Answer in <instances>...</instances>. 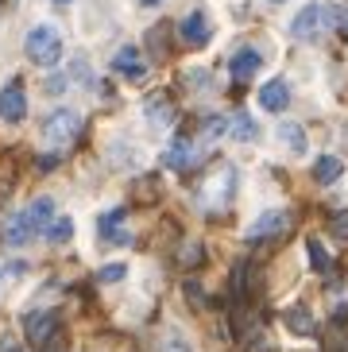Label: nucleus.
Here are the masks:
<instances>
[{"instance_id": "nucleus-1", "label": "nucleus", "mask_w": 348, "mask_h": 352, "mask_svg": "<svg viewBox=\"0 0 348 352\" xmlns=\"http://www.w3.org/2000/svg\"><path fill=\"white\" fill-rule=\"evenodd\" d=\"M54 221V197H35L28 209H20V213H12L8 221H4V232H0V240L8 244V248H23V244H31L35 236H43V228Z\"/></svg>"}, {"instance_id": "nucleus-2", "label": "nucleus", "mask_w": 348, "mask_h": 352, "mask_svg": "<svg viewBox=\"0 0 348 352\" xmlns=\"http://www.w3.org/2000/svg\"><path fill=\"white\" fill-rule=\"evenodd\" d=\"M337 20H340V8L337 4H306V8L294 16V23H290V35L294 39H302V43H314V39H321L325 32H333L337 28Z\"/></svg>"}, {"instance_id": "nucleus-3", "label": "nucleus", "mask_w": 348, "mask_h": 352, "mask_svg": "<svg viewBox=\"0 0 348 352\" xmlns=\"http://www.w3.org/2000/svg\"><path fill=\"white\" fill-rule=\"evenodd\" d=\"M23 51L35 66H54L62 58V35L54 23H35L23 39Z\"/></svg>"}, {"instance_id": "nucleus-4", "label": "nucleus", "mask_w": 348, "mask_h": 352, "mask_svg": "<svg viewBox=\"0 0 348 352\" xmlns=\"http://www.w3.org/2000/svg\"><path fill=\"white\" fill-rule=\"evenodd\" d=\"M78 132H82V113H74V109H54V113L43 120V140L51 147L74 144Z\"/></svg>"}, {"instance_id": "nucleus-5", "label": "nucleus", "mask_w": 348, "mask_h": 352, "mask_svg": "<svg viewBox=\"0 0 348 352\" xmlns=\"http://www.w3.org/2000/svg\"><path fill=\"white\" fill-rule=\"evenodd\" d=\"M287 228H290V213H287V209H267L263 217L252 221L248 240H252V244H259V240H275V236H283Z\"/></svg>"}, {"instance_id": "nucleus-6", "label": "nucleus", "mask_w": 348, "mask_h": 352, "mask_svg": "<svg viewBox=\"0 0 348 352\" xmlns=\"http://www.w3.org/2000/svg\"><path fill=\"white\" fill-rule=\"evenodd\" d=\"M23 116H28V94H23L20 82H8L0 89V120L4 124H20Z\"/></svg>"}, {"instance_id": "nucleus-7", "label": "nucleus", "mask_w": 348, "mask_h": 352, "mask_svg": "<svg viewBox=\"0 0 348 352\" xmlns=\"http://www.w3.org/2000/svg\"><path fill=\"white\" fill-rule=\"evenodd\" d=\"M124 221H128V213H124L120 206L109 209V213H101V221H97V236H101L105 244H132V232L124 228Z\"/></svg>"}, {"instance_id": "nucleus-8", "label": "nucleus", "mask_w": 348, "mask_h": 352, "mask_svg": "<svg viewBox=\"0 0 348 352\" xmlns=\"http://www.w3.org/2000/svg\"><path fill=\"white\" fill-rule=\"evenodd\" d=\"M54 329H58V318H54L51 310H31L28 318H23V333H28L31 344H47L54 337Z\"/></svg>"}, {"instance_id": "nucleus-9", "label": "nucleus", "mask_w": 348, "mask_h": 352, "mask_svg": "<svg viewBox=\"0 0 348 352\" xmlns=\"http://www.w3.org/2000/svg\"><path fill=\"white\" fill-rule=\"evenodd\" d=\"M259 66H263V54H259L256 47H236V51L228 54V74H232V82H248L252 74H259Z\"/></svg>"}, {"instance_id": "nucleus-10", "label": "nucleus", "mask_w": 348, "mask_h": 352, "mask_svg": "<svg viewBox=\"0 0 348 352\" xmlns=\"http://www.w3.org/2000/svg\"><path fill=\"white\" fill-rule=\"evenodd\" d=\"M113 70L120 74V78H128V82H144L147 63H144V54H140V47H120V51L113 54Z\"/></svg>"}, {"instance_id": "nucleus-11", "label": "nucleus", "mask_w": 348, "mask_h": 352, "mask_svg": "<svg viewBox=\"0 0 348 352\" xmlns=\"http://www.w3.org/2000/svg\"><path fill=\"white\" fill-rule=\"evenodd\" d=\"M178 32H182V39L190 43V47H202V43H209L213 39V23H209V12H190V16H186L182 20V28H178Z\"/></svg>"}, {"instance_id": "nucleus-12", "label": "nucleus", "mask_w": 348, "mask_h": 352, "mask_svg": "<svg viewBox=\"0 0 348 352\" xmlns=\"http://www.w3.org/2000/svg\"><path fill=\"white\" fill-rule=\"evenodd\" d=\"M259 104H263L267 113H283V109L290 104L287 82H283V78H271V82H263V85H259Z\"/></svg>"}, {"instance_id": "nucleus-13", "label": "nucleus", "mask_w": 348, "mask_h": 352, "mask_svg": "<svg viewBox=\"0 0 348 352\" xmlns=\"http://www.w3.org/2000/svg\"><path fill=\"white\" fill-rule=\"evenodd\" d=\"M163 163L171 166V170H190V166H194V144H190L186 135H174V144L166 147Z\"/></svg>"}, {"instance_id": "nucleus-14", "label": "nucleus", "mask_w": 348, "mask_h": 352, "mask_svg": "<svg viewBox=\"0 0 348 352\" xmlns=\"http://www.w3.org/2000/svg\"><path fill=\"white\" fill-rule=\"evenodd\" d=\"M144 113H147V120H151L155 128H171V120H174V104H166V97H163V94H155V97H147Z\"/></svg>"}, {"instance_id": "nucleus-15", "label": "nucleus", "mask_w": 348, "mask_h": 352, "mask_svg": "<svg viewBox=\"0 0 348 352\" xmlns=\"http://www.w3.org/2000/svg\"><path fill=\"white\" fill-rule=\"evenodd\" d=\"M228 135H232V140H240V144H252V140L259 135V128H256V120L240 109V113L228 116Z\"/></svg>"}, {"instance_id": "nucleus-16", "label": "nucleus", "mask_w": 348, "mask_h": 352, "mask_svg": "<svg viewBox=\"0 0 348 352\" xmlns=\"http://www.w3.org/2000/svg\"><path fill=\"white\" fill-rule=\"evenodd\" d=\"M340 175H345V163H340L337 155H321L318 163H314V178H318L321 186H329V182H337Z\"/></svg>"}, {"instance_id": "nucleus-17", "label": "nucleus", "mask_w": 348, "mask_h": 352, "mask_svg": "<svg viewBox=\"0 0 348 352\" xmlns=\"http://www.w3.org/2000/svg\"><path fill=\"white\" fill-rule=\"evenodd\" d=\"M232 190H236V170H225V175L213 182V186L205 190V197H213L209 206H225L228 197H232Z\"/></svg>"}, {"instance_id": "nucleus-18", "label": "nucleus", "mask_w": 348, "mask_h": 352, "mask_svg": "<svg viewBox=\"0 0 348 352\" xmlns=\"http://www.w3.org/2000/svg\"><path fill=\"white\" fill-rule=\"evenodd\" d=\"M287 329L298 337H314V318H309L306 306H290L287 310Z\"/></svg>"}, {"instance_id": "nucleus-19", "label": "nucleus", "mask_w": 348, "mask_h": 352, "mask_svg": "<svg viewBox=\"0 0 348 352\" xmlns=\"http://www.w3.org/2000/svg\"><path fill=\"white\" fill-rule=\"evenodd\" d=\"M43 236L51 240V244H66V240L74 236V221L70 217H54L51 225L43 228Z\"/></svg>"}, {"instance_id": "nucleus-20", "label": "nucleus", "mask_w": 348, "mask_h": 352, "mask_svg": "<svg viewBox=\"0 0 348 352\" xmlns=\"http://www.w3.org/2000/svg\"><path fill=\"white\" fill-rule=\"evenodd\" d=\"M279 140H283L294 155H306V132H302L298 124H283L279 128Z\"/></svg>"}, {"instance_id": "nucleus-21", "label": "nucleus", "mask_w": 348, "mask_h": 352, "mask_svg": "<svg viewBox=\"0 0 348 352\" xmlns=\"http://www.w3.org/2000/svg\"><path fill=\"white\" fill-rule=\"evenodd\" d=\"M306 248H309V267L325 275V271L333 267V259H329V252H325V248H321V240H306Z\"/></svg>"}, {"instance_id": "nucleus-22", "label": "nucleus", "mask_w": 348, "mask_h": 352, "mask_svg": "<svg viewBox=\"0 0 348 352\" xmlns=\"http://www.w3.org/2000/svg\"><path fill=\"white\" fill-rule=\"evenodd\" d=\"M225 132H228V116H209V120L202 124V135L209 140V144H213V140H221Z\"/></svg>"}, {"instance_id": "nucleus-23", "label": "nucleus", "mask_w": 348, "mask_h": 352, "mask_svg": "<svg viewBox=\"0 0 348 352\" xmlns=\"http://www.w3.org/2000/svg\"><path fill=\"white\" fill-rule=\"evenodd\" d=\"M329 228H333V236L348 240V209H340V213H333V217H329Z\"/></svg>"}, {"instance_id": "nucleus-24", "label": "nucleus", "mask_w": 348, "mask_h": 352, "mask_svg": "<svg viewBox=\"0 0 348 352\" xmlns=\"http://www.w3.org/2000/svg\"><path fill=\"white\" fill-rule=\"evenodd\" d=\"M124 275H128V267H124V263H113V267H101L97 279H101V283H120Z\"/></svg>"}, {"instance_id": "nucleus-25", "label": "nucleus", "mask_w": 348, "mask_h": 352, "mask_svg": "<svg viewBox=\"0 0 348 352\" xmlns=\"http://www.w3.org/2000/svg\"><path fill=\"white\" fill-rule=\"evenodd\" d=\"M202 259H205V248H197V244H194V248H186L182 263H186V267H194V263H202Z\"/></svg>"}, {"instance_id": "nucleus-26", "label": "nucleus", "mask_w": 348, "mask_h": 352, "mask_svg": "<svg viewBox=\"0 0 348 352\" xmlns=\"http://www.w3.org/2000/svg\"><path fill=\"white\" fill-rule=\"evenodd\" d=\"M159 352H190V344H186L182 337H171V341H166V344H163V349H159Z\"/></svg>"}, {"instance_id": "nucleus-27", "label": "nucleus", "mask_w": 348, "mask_h": 352, "mask_svg": "<svg viewBox=\"0 0 348 352\" xmlns=\"http://www.w3.org/2000/svg\"><path fill=\"white\" fill-rule=\"evenodd\" d=\"M47 89H51V94H62V89H66V78H51V82H47Z\"/></svg>"}, {"instance_id": "nucleus-28", "label": "nucleus", "mask_w": 348, "mask_h": 352, "mask_svg": "<svg viewBox=\"0 0 348 352\" xmlns=\"http://www.w3.org/2000/svg\"><path fill=\"white\" fill-rule=\"evenodd\" d=\"M140 4H144V8H155V4H163V0H140Z\"/></svg>"}, {"instance_id": "nucleus-29", "label": "nucleus", "mask_w": 348, "mask_h": 352, "mask_svg": "<svg viewBox=\"0 0 348 352\" xmlns=\"http://www.w3.org/2000/svg\"><path fill=\"white\" fill-rule=\"evenodd\" d=\"M0 352H20V349H12V344H8V341H4V344H0Z\"/></svg>"}, {"instance_id": "nucleus-30", "label": "nucleus", "mask_w": 348, "mask_h": 352, "mask_svg": "<svg viewBox=\"0 0 348 352\" xmlns=\"http://www.w3.org/2000/svg\"><path fill=\"white\" fill-rule=\"evenodd\" d=\"M271 4H287V0H271Z\"/></svg>"}, {"instance_id": "nucleus-31", "label": "nucleus", "mask_w": 348, "mask_h": 352, "mask_svg": "<svg viewBox=\"0 0 348 352\" xmlns=\"http://www.w3.org/2000/svg\"><path fill=\"white\" fill-rule=\"evenodd\" d=\"M54 4H70V0H54Z\"/></svg>"}]
</instances>
